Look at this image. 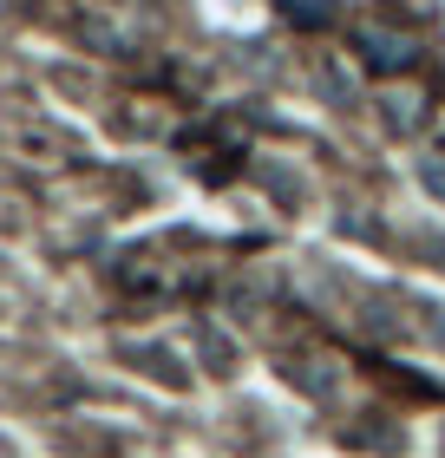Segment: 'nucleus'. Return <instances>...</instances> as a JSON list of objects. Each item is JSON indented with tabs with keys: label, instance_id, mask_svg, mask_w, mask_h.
<instances>
[{
	"label": "nucleus",
	"instance_id": "f257e3e1",
	"mask_svg": "<svg viewBox=\"0 0 445 458\" xmlns=\"http://www.w3.org/2000/svg\"><path fill=\"white\" fill-rule=\"evenodd\" d=\"M360 59H367L373 72H393V66H406L413 47L406 39H393V33H360Z\"/></svg>",
	"mask_w": 445,
	"mask_h": 458
},
{
	"label": "nucleus",
	"instance_id": "f03ea898",
	"mask_svg": "<svg viewBox=\"0 0 445 458\" xmlns=\"http://www.w3.org/2000/svg\"><path fill=\"white\" fill-rule=\"evenodd\" d=\"M275 7H282L288 20H295V27H334V13H341V7H334V0H275Z\"/></svg>",
	"mask_w": 445,
	"mask_h": 458
}]
</instances>
